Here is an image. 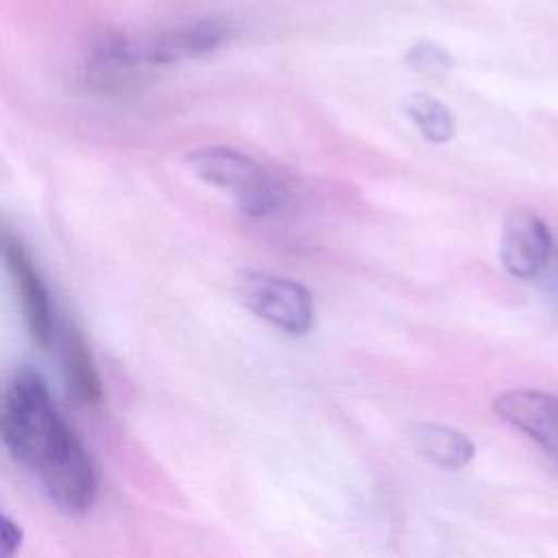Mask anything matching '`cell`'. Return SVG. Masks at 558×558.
<instances>
[{
	"instance_id": "obj_1",
	"label": "cell",
	"mask_w": 558,
	"mask_h": 558,
	"mask_svg": "<svg viewBox=\"0 0 558 558\" xmlns=\"http://www.w3.org/2000/svg\"><path fill=\"white\" fill-rule=\"evenodd\" d=\"M2 442L68 514H83L98 495L94 462L59 414L37 371L13 373L0 408Z\"/></svg>"
},
{
	"instance_id": "obj_2",
	"label": "cell",
	"mask_w": 558,
	"mask_h": 558,
	"mask_svg": "<svg viewBox=\"0 0 558 558\" xmlns=\"http://www.w3.org/2000/svg\"><path fill=\"white\" fill-rule=\"evenodd\" d=\"M240 303L257 318L290 336H305L314 327V301L299 281L262 270H242L235 277Z\"/></svg>"
},
{
	"instance_id": "obj_3",
	"label": "cell",
	"mask_w": 558,
	"mask_h": 558,
	"mask_svg": "<svg viewBox=\"0 0 558 558\" xmlns=\"http://www.w3.org/2000/svg\"><path fill=\"white\" fill-rule=\"evenodd\" d=\"M551 231L530 209H514L508 214L501 240H499V259L501 266L519 279L536 277L551 257Z\"/></svg>"
},
{
	"instance_id": "obj_4",
	"label": "cell",
	"mask_w": 558,
	"mask_h": 558,
	"mask_svg": "<svg viewBox=\"0 0 558 558\" xmlns=\"http://www.w3.org/2000/svg\"><path fill=\"white\" fill-rule=\"evenodd\" d=\"M153 65L144 54V44L109 33L96 39L85 57V83L100 92H116L140 81Z\"/></svg>"
},
{
	"instance_id": "obj_5",
	"label": "cell",
	"mask_w": 558,
	"mask_h": 558,
	"mask_svg": "<svg viewBox=\"0 0 558 558\" xmlns=\"http://www.w3.org/2000/svg\"><path fill=\"white\" fill-rule=\"evenodd\" d=\"M495 414L532 438L558 462V397L541 390H506L493 401Z\"/></svg>"
},
{
	"instance_id": "obj_6",
	"label": "cell",
	"mask_w": 558,
	"mask_h": 558,
	"mask_svg": "<svg viewBox=\"0 0 558 558\" xmlns=\"http://www.w3.org/2000/svg\"><path fill=\"white\" fill-rule=\"evenodd\" d=\"M2 255H4L7 268L13 277L15 290L20 294V303H22V312H24L28 333L39 347H46L50 336H52V312H50L48 290L41 281V275L33 266V259L26 253L24 244L17 238L9 235V233L4 235Z\"/></svg>"
},
{
	"instance_id": "obj_7",
	"label": "cell",
	"mask_w": 558,
	"mask_h": 558,
	"mask_svg": "<svg viewBox=\"0 0 558 558\" xmlns=\"http://www.w3.org/2000/svg\"><path fill=\"white\" fill-rule=\"evenodd\" d=\"M231 35V24L222 17L196 20L187 26L172 28L144 44V54L150 65H168L194 59L220 48Z\"/></svg>"
},
{
	"instance_id": "obj_8",
	"label": "cell",
	"mask_w": 558,
	"mask_h": 558,
	"mask_svg": "<svg viewBox=\"0 0 558 558\" xmlns=\"http://www.w3.org/2000/svg\"><path fill=\"white\" fill-rule=\"evenodd\" d=\"M185 163L196 179L220 190H231L233 196L268 174L253 157L227 146L198 148L185 157Z\"/></svg>"
},
{
	"instance_id": "obj_9",
	"label": "cell",
	"mask_w": 558,
	"mask_h": 558,
	"mask_svg": "<svg viewBox=\"0 0 558 558\" xmlns=\"http://www.w3.org/2000/svg\"><path fill=\"white\" fill-rule=\"evenodd\" d=\"M61 364L72 397L81 403L102 401V381L94 362V355L74 327H65L61 336Z\"/></svg>"
},
{
	"instance_id": "obj_10",
	"label": "cell",
	"mask_w": 558,
	"mask_h": 558,
	"mask_svg": "<svg viewBox=\"0 0 558 558\" xmlns=\"http://www.w3.org/2000/svg\"><path fill=\"white\" fill-rule=\"evenodd\" d=\"M412 440L425 460L449 471L466 466L475 456V445L464 432L438 423H421Z\"/></svg>"
},
{
	"instance_id": "obj_11",
	"label": "cell",
	"mask_w": 558,
	"mask_h": 558,
	"mask_svg": "<svg viewBox=\"0 0 558 558\" xmlns=\"http://www.w3.org/2000/svg\"><path fill=\"white\" fill-rule=\"evenodd\" d=\"M403 111L429 144H447L456 135V118L445 102L429 94H410Z\"/></svg>"
},
{
	"instance_id": "obj_12",
	"label": "cell",
	"mask_w": 558,
	"mask_h": 558,
	"mask_svg": "<svg viewBox=\"0 0 558 558\" xmlns=\"http://www.w3.org/2000/svg\"><path fill=\"white\" fill-rule=\"evenodd\" d=\"M235 205L244 216L251 218H264L270 214H277L288 198L286 187L270 174L262 177L257 183L246 187L244 192L235 194Z\"/></svg>"
},
{
	"instance_id": "obj_13",
	"label": "cell",
	"mask_w": 558,
	"mask_h": 558,
	"mask_svg": "<svg viewBox=\"0 0 558 558\" xmlns=\"http://www.w3.org/2000/svg\"><path fill=\"white\" fill-rule=\"evenodd\" d=\"M405 63L423 74H445L453 68V59L451 54L434 44V41H416L408 52H405Z\"/></svg>"
},
{
	"instance_id": "obj_14",
	"label": "cell",
	"mask_w": 558,
	"mask_h": 558,
	"mask_svg": "<svg viewBox=\"0 0 558 558\" xmlns=\"http://www.w3.org/2000/svg\"><path fill=\"white\" fill-rule=\"evenodd\" d=\"M22 541H24V530H22V525L4 512L2 519H0V545H2V556H4V558L13 556V554L22 547Z\"/></svg>"
}]
</instances>
